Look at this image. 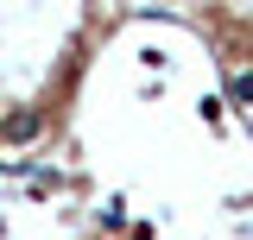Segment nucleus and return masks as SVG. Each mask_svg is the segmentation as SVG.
Here are the masks:
<instances>
[{
    "mask_svg": "<svg viewBox=\"0 0 253 240\" xmlns=\"http://www.w3.org/2000/svg\"><path fill=\"white\" fill-rule=\"evenodd\" d=\"M38 133H44V114L38 108H19V114L0 126V139H38Z\"/></svg>",
    "mask_w": 253,
    "mask_h": 240,
    "instance_id": "obj_1",
    "label": "nucleus"
},
{
    "mask_svg": "<svg viewBox=\"0 0 253 240\" xmlns=\"http://www.w3.org/2000/svg\"><path fill=\"white\" fill-rule=\"evenodd\" d=\"M228 95H234V101H253V70H234V76H228Z\"/></svg>",
    "mask_w": 253,
    "mask_h": 240,
    "instance_id": "obj_2",
    "label": "nucleus"
}]
</instances>
